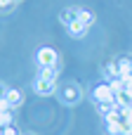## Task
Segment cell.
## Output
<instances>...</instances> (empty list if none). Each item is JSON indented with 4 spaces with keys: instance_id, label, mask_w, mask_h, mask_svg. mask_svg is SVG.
Masks as SVG:
<instances>
[{
    "instance_id": "6da1fadb",
    "label": "cell",
    "mask_w": 132,
    "mask_h": 135,
    "mask_svg": "<svg viewBox=\"0 0 132 135\" xmlns=\"http://www.w3.org/2000/svg\"><path fill=\"white\" fill-rule=\"evenodd\" d=\"M57 97L61 100V104H66V107H76V104L83 100V93H80V88H78L76 83H64V85L57 90Z\"/></svg>"
},
{
    "instance_id": "7a4b0ae2",
    "label": "cell",
    "mask_w": 132,
    "mask_h": 135,
    "mask_svg": "<svg viewBox=\"0 0 132 135\" xmlns=\"http://www.w3.org/2000/svg\"><path fill=\"white\" fill-rule=\"evenodd\" d=\"M92 100L97 104H116V93L111 90L109 83H99L92 88Z\"/></svg>"
},
{
    "instance_id": "3957f363",
    "label": "cell",
    "mask_w": 132,
    "mask_h": 135,
    "mask_svg": "<svg viewBox=\"0 0 132 135\" xmlns=\"http://www.w3.org/2000/svg\"><path fill=\"white\" fill-rule=\"evenodd\" d=\"M35 59H38L40 66H59V55L52 47H40L35 52Z\"/></svg>"
},
{
    "instance_id": "277c9868",
    "label": "cell",
    "mask_w": 132,
    "mask_h": 135,
    "mask_svg": "<svg viewBox=\"0 0 132 135\" xmlns=\"http://www.w3.org/2000/svg\"><path fill=\"white\" fill-rule=\"evenodd\" d=\"M33 93H38V95H52V93H57V81L35 78V83H33Z\"/></svg>"
},
{
    "instance_id": "5b68a950",
    "label": "cell",
    "mask_w": 132,
    "mask_h": 135,
    "mask_svg": "<svg viewBox=\"0 0 132 135\" xmlns=\"http://www.w3.org/2000/svg\"><path fill=\"white\" fill-rule=\"evenodd\" d=\"M78 17H80V9H78V7H66V9H61V14H59V19H61L64 26H68V24L76 21Z\"/></svg>"
},
{
    "instance_id": "8992f818",
    "label": "cell",
    "mask_w": 132,
    "mask_h": 135,
    "mask_svg": "<svg viewBox=\"0 0 132 135\" xmlns=\"http://www.w3.org/2000/svg\"><path fill=\"white\" fill-rule=\"evenodd\" d=\"M66 31H68V36H73V38H83L85 31H87V26H85L80 19H76V21H71V24L66 26Z\"/></svg>"
},
{
    "instance_id": "52a82bcc",
    "label": "cell",
    "mask_w": 132,
    "mask_h": 135,
    "mask_svg": "<svg viewBox=\"0 0 132 135\" xmlns=\"http://www.w3.org/2000/svg\"><path fill=\"white\" fill-rule=\"evenodd\" d=\"M5 100L9 102V107H12V109L21 107V102H24L21 93H19V90H14V88H7V93H5Z\"/></svg>"
},
{
    "instance_id": "ba28073f",
    "label": "cell",
    "mask_w": 132,
    "mask_h": 135,
    "mask_svg": "<svg viewBox=\"0 0 132 135\" xmlns=\"http://www.w3.org/2000/svg\"><path fill=\"white\" fill-rule=\"evenodd\" d=\"M102 71H104V76H106L109 81H113V78H120L118 62H109V64H104V66H102ZM109 81H106V83H109Z\"/></svg>"
},
{
    "instance_id": "9c48e42d",
    "label": "cell",
    "mask_w": 132,
    "mask_h": 135,
    "mask_svg": "<svg viewBox=\"0 0 132 135\" xmlns=\"http://www.w3.org/2000/svg\"><path fill=\"white\" fill-rule=\"evenodd\" d=\"M59 76V66H40L38 78H47V81H57Z\"/></svg>"
},
{
    "instance_id": "30bf717a",
    "label": "cell",
    "mask_w": 132,
    "mask_h": 135,
    "mask_svg": "<svg viewBox=\"0 0 132 135\" xmlns=\"http://www.w3.org/2000/svg\"><path fill=\"white\" fill-rule=\"evenodd\" d=\"M130 69H132V57H120V59H118L120 78H123V76H130Z\"/></svg>"
},
{
    "instance_id": "8fae6325",
    "label": "cell",
    "mask_w": 132,
    "mask_h": 135,
    "mask_svg": "<svg viewBox=\"0 0 132 135\" xmlns=\"http://www.w3.org/2000/svg\"><path fill=\"white\" fill-rule=\"evenodd\" d=\"M78 19H80L85 26H92V24H94V14H92L90 9H80V17H78Z\"/></svg>"
},
{
    "instance_id": "7c38bea8",
    "label": "cell",
    "mask_w": 132,
    "mask_h": 135,
    "mask_svg": "<svg viewBox=\"0 0 132 135\" xmlns=\"http://www.w3.org/2000/svg\"><path fill=\"white\" fill-rule=\"evenodd\" d=\"M109 85H111V90H113L116 95H118L120 90H125V88H123V81H120V78H113V81H109Z\"/></svg>"
},
{
    "instance_id": "4fadbf2b",
    "label": "cell",
    "mask_w": 132,
    "mask_h": 135,
    "mask_svg": "<svg viewBox=\"0 0 132 135\" xmlns=\"http://www.w3.org/2000/svg\"><path fill=\"white\" fill-rule=\"evenodd\" d=\"M14 5H17V0H0V12H9V9H14Z\"/></svg>"
},
{
    "instance_id": "5bb4252c",
    "label": "cell",
    "mask_w": 132,
    "mask_h": 135,
    "mask_svg": "<svg viewBox=\"0 0 132 135\" xmlns=\"http://www.w3.org/2000/svg\"><path fill=\"white\" fill-rule=\"evenodd\" d=\"M5 135H21V133H19V128L12 123V126H7V128H5Z\"/></svg>"
},
{
    "instance_id": "9a60e30c",
    "label": "cell",
    "mask_w": 132,
    "mask_h": 135,
    "mask_svg": "<svg viewBox=\"0 0 132 135\" xmlns=\"http://www.w3.org/2000/svg\"><path fill=\"white\" fill-rule=\"evenodd\" d=\"M0 112H12V107H9V102L5 97H0Z\"/></svg>"
},
{
    "instance_id": "2e32d148",
    "label": "cell",
    "mask_w": 132,
    "mask_h": 135,
    "mask_svg": "<svg viewBox=\"0 0 132 135\" xmlns=\"http://www.w3.org/2000/svg\"><path fill=\"white\" fill-rule=\"evenodd\" d=\"M5 93H7V88H5V85L0 83V97H5Z\"/></svg>"
},
{
    "instance_id": "e0dca14e",
    "label": "cell",
    "mask_w": 132,
    "mask_h": 135,
    "mask_svg": "<svg viewBox=\"0 0 132 135\" xmlns=\"http://www.w3.org/2000/svg\"><path fill=\"white\" fill-rule=\"evenodd\" d=\"M0 135H5V128H2V126H0Z\"/></svg>"
},
{
    "instance_id": "ac0fdd59",
    "label": "cell",
    "mask_w": 132,
    "mask_h": 135,
    "mask_svg": "<svg viewBox=\"0 0 132 135\" xmlns=\"http://www.w3.org/2000/svg\"><path fill=\"white\" fill-rule=\"evenodd\" d=\"M21 135H38V133H21Z\"/></svg>"
},
{
    "instance_id": "d6986e66",
    "label": "cell",
    "mask_w": 132,
    "mask_h": 135,
    "mask_svg": "<svg viewBox=\"0 0 132 135\" xmlns=\"http://www.w3.org/2000/svg\"><path fill=\"white\" fill-rule=\"evenodd\" d=\"M130 76H132V69H130Z\"/></svg>"
},
{
    "instance_id": "ffe728a7",
    "label": "cell",
    "mask_w": 132,
    "mask_h": 135,
    "mask_svg": "<svg viewBox=\"0 0 132 135\" xmlns=\"http://www.w3.org/2000/svg\"><path fill=\"white\" fill-rule=\"evenodd\" d=\"M17 2H19V0H17Z\"/></svg>"
}]
</instances>
